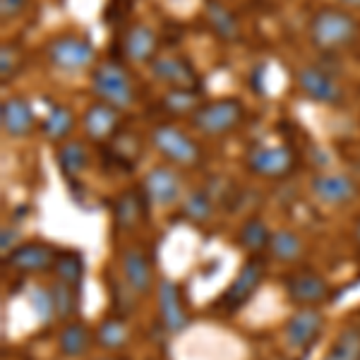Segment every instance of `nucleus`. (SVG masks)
<instances>
[{
  "mask_svg": "<svg viewBox=\"0 0 360 360\" xmlns=\"http://www.w3.org/2000/svg\"><path fill=\"white\" fill-rule=\"evenodd\" d=\"M269 243H271V231L264 219L259 217L245 219V224L238 231V245L250 255H259L264 250H269Z\"/></svg>",
  "mask_w": 360,
  "mask_h": 360,
  "instance_id": "30",
  "label": "nucleus"
},
{
  "mask_svg": "<svg viewBox=\"0 0 360 360\" xmlns=\"http://www.w3.org/2000/svg\"><path fill=\"white\" fill-rule=\"evenodd\" d=\"M245 168L255 178L281 180L295 168V152L288 144H262L245 154Z\"/></svg>",
  "mask_w": 360,
  "mask_h": 360,
  "instance_id": "9",
  "label": "nucleus"
},
{
  "mask_svg": "<svg viewBox=\"0 0 360 360\" xmlns=\"http://www.w3.org/2000/svg\"><path fill=\"white\" fill-rule=\"evenodd\" d=\"M353 243H356V248L360 250V219H358L356 229H353Z\"/></svg>",
  "mask_w": 360,
  "mask_h": 360,
  "instance_id": "40",
  "label": "nucleus"
},
{
  "mask_svg": "<svg viewBox=\"0 0 360 360\" xmlns=\"http://www.w3.org/2000/svg\"><path fill=\"white\" fill-rule=\"evenodd\" d=\"M53 276L58 281H65L70 286H77L82 288L84 283V259L79 252H72V250H63V252H58L56 262H53Z\"/></svg>",
  "mask_w": 360,
  "mask_h": 360,
  "instance_id": "32",
  "label": "nucleus"
},
{
  "mask_svg": "<svg viewBox=\"0 0 360 360\" xmlns=\"http://www.w3.org/2000/svg\"><path fill=\"white\" fill-rule=\"evenodd\" d=\"M202 91L195 89H166L164 96L159 98V106L161 111L168 113L171 118H185L190 120L197 108L202 106Z\"/></svg>",
  "mask_w": 360,
  "mask_h": 360,
  "instance_id": "27",
  "label": "nucleus"
},
{
  "mask_svg": "<svg viewBox=\"0 0 360 360\" xmlns=\"http://www.w3.org/2000/svg\"><path fill=\"white\" fill-rule=\"evenodd\" d=\"M180 212L188 221L205 224L214 217V197L205 188H190L180 202Z\"/></svg>",
  "mask_w": 360,
  "mask_h": 360,
  "instance_id": "31",
  "label": "nucleus"
},
{
  "mask_svg": "<svg viewBox=\"0 0 360 360\" xmlns=\"http://www.w3.org/2000/svg\"><path fill=\"white\" fill-rule=\"evenodd\" d=\"M44 56L56 72L68 75V77L91 72L98 58L96 46L91 41L89 34L75 32V29H68V32H60V34H56V37H51L49 41H46Z\"/></svg>",
  "mask_w": 360,
  "mask_h": 360,
  "instance_id": "2",
  "label": "nucleus"
},
{
  "mask_svg": "<svg viewBox=\"0 0 360 360\" xmlns=\"http://www.w3.org/2000/svg\"><path fill=\"white\" fill-rule=\"evenodd\" d=\"M111 293H113V303H115V307L120 310V315H130V312L135 310L139 295H137L135 291H132L130 286H127L125 278H123L120 283H113V286H111Z\"/></svg>",
  "mask_w": 360,
  "mask_h": 360,
  "instance_id": "36",
  "label": "nucleus"
},
{
  "mask_svg": "<svg viewBox=\"0 0 360 360\" xmlns=\"http://www.w3.org/2000/svg\"><path fill=\"white\" fill-rule=\"evenodd\" d=\"M94 339L96 346L103 348V351H120V348H125L127 341H130V327H127L125 317L123 315L103 317L94 329Z\"/></svg>",
  "mask_w": 360,
  "mask_h": 360,
  "instance_id": "26",
  "label": "nucleus"
},
{
  "mask_svg": "<svg viewBox=\"0 0 360 360\" xmlns=\"http://www.w3.org/2000/svg\"><path fill=\"white\" fill-rule=\"evenodd\" d=\"M341 8H360V0H336Z\"/></svg>",
  "mask_w": 360,
  "mask_h": 360,
  "instance_id": "39",
  "label": "nucleus"
},
{
  "mask_svg": "<svg viewBox=\"0 0 360 360\" xmlns=\"http://www.w3.org/2000/svg\"><path fill=\"white\" fill-rule=\"evenodd\" d=\"M266 252L281 264H293L303 257L305 252V243L295 231L291 229H281V231H274L271 233V243H269V250Z\"/></svg>",
  "mask_w": 360,
  "mask_h": 360,
  "instance_id": "29",
  "label": "nucleus"
},
{
  "mask_svg": "<svg viewBox=\"0 0 360 360\" xmlns=\"http://www.w3.org/2000/svg\"><path fill=\"white\" fill-rule=\"evenodd\" d=\"M91 344H96L94 332L79 319H72L58 334V351L65 358H82L89 353Z\"/></svg>",
  "mask_w": 360,
  "mask_h": 360,
  "instance_id": "25",
  "label": "nucleus"
},
{
  "mask_svg": "<svg viewBox=\"0 0 360 360\" xmlns=\"http://www.w3.org/2000/svg\"><path fill=\"white\" fill-rule=\"evenodd\" d=\"M322 360H360V322L351 319L339 329Z\"/></svg>",
  "mask_w": 360,
  "mask_h": 360,
  "instance_id": "28",
  "label": "nucleus"
},
{
  "mask_svg": "<svg viewBox=\"0 0 360 360\" xmlns=\"http://www.w3.org/2000/svg\"><path fill=\"white\" fill-rule=\"evenodd\" d=\"M120 266H123L125 283L139 295V298L156 291L152 259L147 257V252H144L142 248H125L123 255H120Z\"/></svg>",
  "mask_w": 360,
  "mask_h": 360,
  "instance_id": "19",
  "label": "nucleus"
},
{
  "mask_svg": "<svg viewBox=\"0 0 360 360\" xmlns=\"http://www.w3.org/2000/svg\"><path fill=\"white\" fill-rule=\"evenodd\" d=\"M56 164L65 180H77L91 164V152L82 139H65L56 144Z\"/></svg>",
  "mask_w": 360,
  "mask_h": 360,
  "instance_id": "22",
  "label": "nucleus"
},
{
  "mask_svg": "<svg viewBox=\"0 0 360 360\" xmlns=\"http://www.w3.org/2000/svg\"><path fill=\"white\" fill-rule=\"evenodd\" d=\"M58 257V250L49 243L32 240L20 243L13 252L5 257L10 269L20 271V274H39V271H51Z\"/></svg>",
  "mask_w": 360,
  "mask_h": 360,
  "instance_id": "18",
  "label": "nucleus"
},
{
  "mask_svg": "<svg viewBox=\"0 0 360 360\" xmlns=\"http://www.w3.org/2000/svg\"><path fill=\"white\" fill-rule=\"evenodd\" d=\"M96 360H118V358H96Z\"/></svg>",
  "mask_w": 360,
  "mask_h": 360,
  "instance_id": "41",
  "label": "nucleus"
},
{
  "mask_svg": "<svg viewBox=\"0 0 360 360\" xmlns=\"http://www.w3.org/2000/svg\"><path fill=\"white\" fill-rule=\"evenodd\" d=\"M324 332V315L319 307H298L283 324V339L293 351L307 353Z\"/></svg>",
  "mask_w": 360,
  "mask_h": 360,
  "instance_id": "14",
  "label": "nucleus"
},
{
  "mask_svg": "<svg viewBox=\"0 0 360 360\" xmlns=\"http://www.w3.org/2000/svg\"><path fill=\"white\" fill-rule=\"evenodd\" d=\"M120 53L123 60L132 65H152V60L161 53L159 34L147 22H130L123 27V37H120Z\"/></svg>",
  "mask_w": 360,
  "mask_h": 360,
  "instance_id": "12",
  "label": "nucleus"
},
{
  "mask_svg": "<svg viewBox=\"0 0 360 360\" xmlns=\"http://www.w3.org/2000/svg\"><path fill=\"white\" fill-rule=\"evenodd\" d=\"M147 142L166 164L180 168V171H193L200 168L205 161V149L188 130L173 123H156L149 130Z\"/></svg>",
  "mask_w": 360,
  "mask_h": 360,
  "instance_id": "5",
  "label": "nucleus"
},
{
  "mask_svg": "<svg viewBox=\"0 0 360 360\" xmlns=\"http://www.w3.org/2000/svg\"><path fill=\"white\" fill-rule=\"evenodd\" d=\"M51 291H53V300H56V317L60 322H72L79 315V288L56 278L51 283Z\"/></svg>",
  "mask_w": 360,
  "mask_h": 360,
  "instance_id": "33",
  "label": "nucleus"
},
{
  "mask_svg": "<svg viewBox=\"0 0 360 360\" xmlns=\"http://www.w3.org/2000/svg\"><path fill=\"white\" fill-rule=\"evenodd\" d=\"M264 281V262L259 255H252L245 264L240 266V271L236 274L233 281L229 283V288L224 291L221 298L217 300V307L226 315H236L243 305L248 303Z\"/></svg>",
  "mask_w": 360,
  "mask_h": 360,
  "instance_id": "10",
  "label": "nucleus"
},
{
  "mask_svg": "<svg viewBox=\"0 0 360 360\" xmlns=\"http://www.w3.org/2000/svg\"><path fill=\"white\" fill-rule=\"evenodd\" d=\"M79 127H82L84 137L94 147H103L123 130V111L111 106V103L94 101L84 108L82 118H79Z\"/></svg>",
  "mask_w": 360,
  "mask_h": 360,
  "instance_id": "11",
  "label": "nucleus"
},
{
  "mask_svg": "<svg viewBox=\"0 0 360 360\" xmlns=\"http://www.w3.org/2000/svg\"><path fill=\"white\" fill-rule=\"evenodd\" d=\"M147 197L142 190H123L113 202V224L118 231H132L144 221V209H147Z\"/></svg>",
  "mask_w": 360,
  "mask_h": 360,
  "instance_id": "21",
  "label": "nucleus"
},
{
  "mask_svg": "<svg viewBox=\"0 0 360 360\" xmlns=\"http://www.w3.org/2000/svg\"><path fill=\"white\" fill-rule=\"evenodd\" d=\"M75 127H77V115L65 103H51L49 113L44 115V120L39 123L41 135L49 139L51 144H60L65 139L72 137Z\"/></svg>",
  "mask_w": 360,
  "mask_h": 360,
  "instance_id": "23",
  "label": "nucleus"
},
{
  "mask_svg": "<svg viewBox=\"0 0 360 360\" xmlns=\"http://www.w3.org/2000/svg\"><path fill=\"white\" fill-rule=\"evenodd\" d=\"M27 300L32 305L34 315L41 324H51L56 317V300H53V291L51 286H44V283H32L27 291Z\"/></svg>",
  "mask_w": 360,
  "mask_h": 360,
  "instance_id": "34",
  "label": "nucleus"
},
{
  "mask_svg": "<svg viewBox=\"0 0 360 360\" xmlns=\"http://www.w3.org/2000/svg\"><path fill=\"white\" fill-rule=\"evenodd\" d=\"M25 68V56H22V49L17 44L5 41L3 49H0V79L3 84L13 82L17 75Z\"/></svg>",
  "mask_w": 360,
  "mask_h": 360,
  "instance_id": "35",
  "label": "nucleus"
},
{
  "mask_svg": "<svg viewBox=\"0 0 360 360\" xmlns=\"http://www.w3.org/2000/svg\"><path fill=\"white\" fill-rule=\"evenodd\" d=\"M3 238H0V252L5 255V257H8L10 252H13V250L20 245V243H17V231L15 229H8V226H5L3 229V233H0Z\"/></svg>",
  "mask_w": 360,
  "mask_h": 360,
  "instance_id": "38",
  "label": "nucleus"
},
{
  "mask_svg": "<svg viewBox=\"0 0 360 360\" xmlns=\"http://www.w3.org/2000/svg\"><path fill=\"white\" fill-rule=\"evenodd\" d=\"M149 75L164 89H195L202 91V77L188 56L159 53L149 65Z\"/></svg>",
  "mask_w": 360,
  "mask_h": 360,
  "instance_id": "8",
  "label": "nucleus"
},
{
  "mask_svg": "<svg viewBox=\"0 0 360 360\" xmlns=\"http://www.w3.org/2000/svg\"><path fill=\"white\" fill-rule=\"evenodd\" d=\"M89 89L96 101L111 103L120 111L132 108L139 98V89L132 72L125 68V63L113 60V58L96 63L89 72Z\"/></svg>",
  "mask_w": 360,
  "mask_h": 360,
  "instance_id": "4",
  "label": "nucleus"
},
{
  "mask_svg": "<svg viewBox=\"0 0 360 360\" xmlns=\"http://www.w3.org/2000/svg\"><path fill=\"white\" fill-rule=\"evenodd\" d=\"M205 22L219 41L233 44L240 39V22L238 17L219 0H205Z\"/></svg>",
  "mask_w": 360,
  "mask_h": 360,
  "instance_id": "24",
  "label": "nucleus"
},
{
  "mask_svg": "<svg viewBox=\"0 0 360 360\" xmlns=\"http://www.w3.org/2000/svg\"><path fill=\"white\" fill-rule=\"evenodd\" d=\"M245 118H248V108L243 103V98L219 96V98L202 101V106L190 115L188 125L200 137L217 139V137L233 135L238 127H243Z\"/></svg>",
  "mask_w": 360,
  "mask_h": 360,
  "instance_id": "3",
  "label": "nucleus"
},
{
  "mask_svg": "<svg viewBox=\"0 0 360 360\" xmlns=\"http://www.w3.org/2000/svg\"><path fill=\"white\" fill-rule=\"evenodd\" d=\"M307 41L319 53H344L360 41V20L348 8L324 5L307 20Z\"/></svg>",
  "mask_w": 360,
  "mask_h": 360,
  "instance_id": "1",
  "label": "nucleus"
},
{
  "mask_svg": "<svg viewBox=\"0 0 360 360\" xmlns=\"http://www.w3.org/2000/svg\"><path fill=\"white\" fill-rule=\"evenodd\" d=\"M295 86L307 101L317 106H344L346 101L344 84L319 65H303L295 70Z\"/></svg>",
  "mask_w": 360,
  "mask_h": 360,
  "instance_id": "7",
  "label": "nucleus"
},
{
  "mask_svg": "<svg viewBox=\"0 0 360 360\" xmlns=\"http://www.w3.org/2000/svg\"><path fill=\"white\" fill-rule=\"evenodd\" d=\"M283 291L298 307H319L332 295V283L312 269H300L283 278Z\"/></svg>",
  "mask_w": 360,
  "mask_h": 360,
  "instance_id": "13",
  "label": "nucleus"
},
{
  "mask_svg": "<svg viewBox=\"0 0 360 360\" xmlns=\"http://www.w3.org/2000/svg\"><path fill=\"white\" fill-rule=\"evenodd\" d=\"M156 310L168 334H183L190 327V312L183 303L180 286L173 278L164 276L156 281Z\"/></svg>",
  "mask_w": 360,
  "mask_h": 360,
  "instance_id": "15",
  "label": "nucleus"
},
{
  "mask_svg": "<svg viewBox=\"0 0 360 360\" xmlns=\"http://www.w3.org/2000/svg\"><path fill=\"white\" fill-rule=\"evenodd\" d=\"M310 193L327 207H348L360 195V185L348 173H315L310 180Z\"/></svg>",
  "mask_w": 360,
  "mask_h": 360,
  "instance_id": "16",
  "label": "nucleus"
},
{
  "mask_svg": "<svg viewBox=\"0 0 360 360\" xmlns=\"http://www.w3.org/2000/svg\"><path fill=\"white\" fill-rule=\"evenodd\" d=\"M139 190L144 193L149 205L159 207V209L178 207L180 202H183L185 193H188L183 183V176H180V168L166 164V161L147 168Z\"/></svg>",
  "mask_w": 360,
  "mask_h": 360,
  "instance_id": "6",
  "label": "nucleus"
},
{
  "mask_svg": "<svg viewBox=\"0 0 360 360\" xmlns=\"http://www.w3.org/2000/svg\"><path fill=\"white\" fill-rule=\"evenodd\" d=\"M103 156H106L108 166H115L120 171H132L144 154V137L135 135V132L120 130L111 142L103 144Z\"/></svg>",
  "mask_w": 360,
  "mask_h": 360,
  "instance_id": "20",
  "label": "nucleus"
},
{
  "mask_svg": "<svg viewBox=\"0 0 360 360\" xmlns=\"http://www.w3.org/2000/svg\"><path fill=\"white\" fill-rule=\"evenodd\" d=\"M0 127L8 137L25 139L39 127L37 111L25 94L5 96L0 103Z\"/></svg>",
  "mask_w": 360,
  "mask_h": 360,
  "instance_id": "17",
  "label": "nucleus"
},
{
  "mask_svg": "<svg viewBox=\"0 0 360 360\" xmlns=\"http://www.w3.org/2000/svg\"><path fill=\"white\" fill-rule=\"evenodd\" d=\"M27 0H0V17L3 22H13L20 15H25Z\"/></svg>",
  "mask_w": 360,
  "mask_h": 360,
  "instance_id": "37",
  "label": "nucleus"
}]
</instances>
